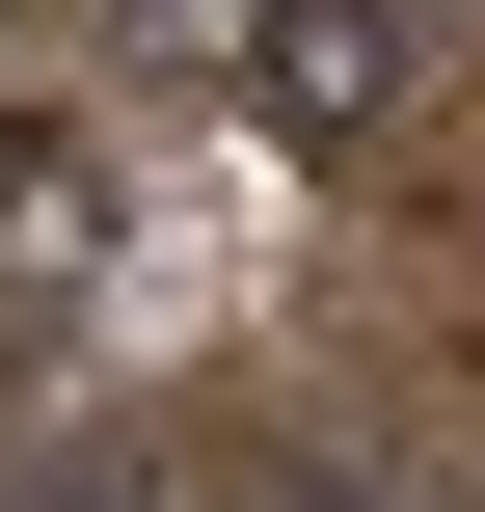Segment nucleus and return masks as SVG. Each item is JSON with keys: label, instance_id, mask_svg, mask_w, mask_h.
Listing matches in <instances>:
<instances>
[{"label": "nucleus", "instance_id": "f257e3e1", "mask_svg": "<svg viewBox=\"0 0 485 512\" xmlns=\"http://www.w3.org/2000/svg\"><path fill=\"white\" fill-rule=\"evenodd\" d=\"M243 81H270V135H324V162H351V135H405V0H270V54H243Z\"/></svg>", "mask_w": 485, "mask_h": 512}, {"label": "nucleus", "instance_id": "20e7f679", "mask_svg": "<svg viewBox=\"0 0 485 512\" xmlns=\"http://www.w3.org/2000/svg\"><path fill=\"white\" fill-rule=\"evenodd\" d=\"M243 512H432V486H378V459H270Z\"/></svg>", "mask_w": 485, "mask_h": 512}, {"label": "nucleus", "instance_id": "7ed1b4c3", "mask_svg": "<svg viewBox=\"0 0 485 512\" xmlns=\"http://www.w3.org/2000/svg\"><path fill=\"white\" fill-rule=\"evenodd\" d=\"M135 54H162V81H243V54H270V0H135Z\"/></svg>", "mask_w": 485, "mask_h": 512}, {"label": "nucleus", "instance_id": "f03ea898", "mask_svg": "<svg viewBox=\"0 0 485 512\" xmlns=\"http://www.w3.org/2000/svg\"><path fill=\"white\" fill-rule=\"evenodd\" d=\"M81 243H108L81 135H0V297H81Z\"/></svg>", "mask_w": 485, "mask_h": 512}]
</instances>
